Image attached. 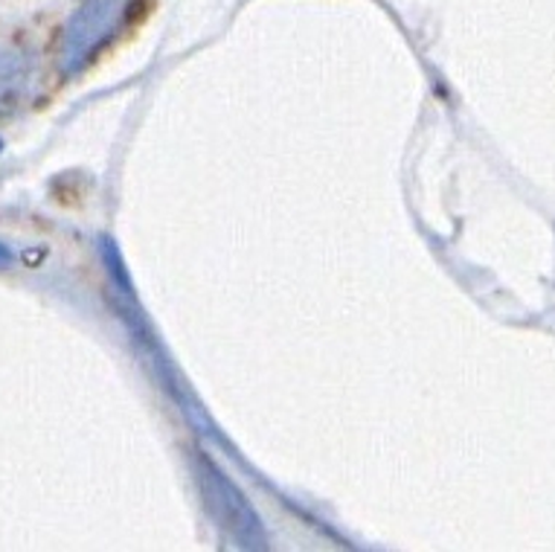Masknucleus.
Instances as JSON below:
<instances>
[{"label":"nucleus","instance_id":"nucleus-1","mask_svg":"<svg viewBox=\"0 0 555 552\" xmlns=\"http://www.w3.org/2000/svg\"><path fill=\"white\" fill-rule=\"evenodd\" d=\"M134 10V0H85L76 15L67 21L59 50L64 76L82 73L91 59L117 36V29Z\"/></svg>","mask_w":555,"mask_h":552},{"label":"nucleus","instance_id":"nucleus-2","mask_svg":"<svg viewBox=\"0 0 555 552\" xmlns=\"http://www.w3.org/2000/svg\"><path fill=\"white\" fill-rule=\"evenodd\" d=\"M195 480H198L204 506L210 512L212 524L228 535L230 541L245 550H262L264 529L256 517L254 506L247 503L245 495L212 465L207 457H195Z\"/></svg>","mask_w":555,"mask_h":552},{"label":"nucleus","instance_id":"nucleus-3","mask_svg":"<svg viewBox=\"0 0 555 552\" xmlns=\"http://www.w3.org/2000/svg\"><path fill=\"white\" fill-rule=\"evenodd\" d=\"M33 76H29L27 59L21 55H0V111L18 105L24 93L29 91Z\"/></svg>","mask_w":555,"mask_h":552},{"label":"nucleus","instance_id":"nucleus-4","mask_svg":"<svg viewBox=\"0 0 555 552\" xmlns=\"http://www.w3.org/2000/svg\"><path fill=\"white\" fill-rule=\"evenodd\" d=\"M12 259V251L7 245H0V268H3V265L10 262Z\"/></svg>","mask_w":555,"mask_h":552},{"label":"nucleus","instance_id":"nucleus-5","mask_svg":"<svg viewBox=\"0 0 555 552\" xmlns=\"http://www.w3.org/2000/svg\"><path fill=\"white\" fill-rule=\"evenodd\" d=\"M0 149H3V140H0Z\"/></svg>","mask_w":555,"mask_h":552}]
</instances>
